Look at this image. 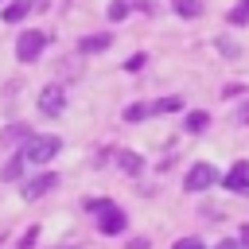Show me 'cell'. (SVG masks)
Returning a JSON list of instances; mask_svg holds the SVG:
<instances>
[{
    "mask_svg": "<svg viewBox=\"0 0 249 249\" xmlns=\"http://www.w3.org/2000/svg\"><path fill=\"white\" fill-rule=\"evenodd\" d=\"M86 210L97 214V233H105V237H117V233H124V226H128L124 210L113 206V198H86Z\"/></svg>",
    "mask_w": 249,
    "mask_h": 249,
    "instance_id": "cell-1",
    "label": "cell"
},
{
    "mask_svg": "<svg viewBox=\"0 0 249 249\" xmlns=\"http://www.w3.org/2000/svg\"><path fill=\"white\" fill-rule=\"evenodd\" d=\"M58 152H62V140L51 136V132H47V136H35V132H31V136L23 140V148H19V156H23L27 163H51Z\"/></svg>",
    "mask_w": 249,
    "mask_h": 249,
    "instance_id": "cell-2",
    "label": "cell"
},
{
    "mask_svg": "<svg viewBox=\"0 0 249 249\" xmlns=\"http://www.w3.org/2000/svg\"><path fill=\"white\" fill-rule=\"evenodd\" d=\"M214 183H218V167H210V163H191V171H187V179H183V191L198 195V191H210Z\"/></svg>",
    "mask_w": 249,
    "mask_h": 249,
    "instance_id": "cell-3",
    "label": "cell"
},
{
    "mask_svg": "<svg viewBox=\"0 0 249 249\" xmlns=\"http://www.w3.org/2000/svg\"><path fill=\"white\" fill-rule=\"evenodd\" d=\"M43 47H47V35L31 27V31H23V35L16 39V58H19V62H35V58L43 54Z\"/></svg>",
    "mask_w": 249,
    "mask_h": 249,
    "instance_id": "cell-4",
    "label": "cell"
},
{
    "mask_svg": "<svg viewBox=\"0 0 249 249\" xmlns=\"http://www.w3.org/2000/svg\"><path fill=\"white\" fill-rule=\"evenodd\" d=\"M62 109H66V89H62L58 82L43 86V89H39V113H43V117H58Z\"/></svg>",
    "mask_w": 249,
    "mask_h": 249,
    "instance_id": "cell-5",
    "label": "cell"
},
{
    "mask_svg": "<svg viewBox=\"0 0 249 249\" xmlns=\"http://www.w3.org/2000/svg\"><path fill=\"white\" fill-rule=\"evenodd\" d=\"M54 183H58V175H54V171H39V175H31V179L19 187V195H23L27 202H35V198H43L47 191H54Z\"/></svg>",
    "mask_w": 249,
    "mask_h": 249,
    "instance_id": "cell-6",
    "label": "cell"
},
{
    "mask_svg": "<svg viewBox=\"0 0 249 249\" xmlns=\"http://www.w3.org/2000/svg\"><path fill=\"white\" fill-rule=\"evenodd\" d=\"M78 47H82V54H101V51H109V47H113V35H109V31L82 35V39H78Z\"/></svg>",
    "mask_w": 249,
    "mask_h": 249,
    "instance_id": "cell-7",
    "label": "cell"
},
{
    "mask_svg": "<svg viewBox=\"0 0 249 249\" xmlns=\"http://www.w3.org/2000/svg\"><path fill=\"white\" fill-rule=\"evenodd\" d=\"M222 183H226L230 191H249V163H233V167L222 175Z\"/></svg>",
    "mask_w": 249,
    "mask_h": 249,
    "instance_id": "cell-8",
    "label": "cell"
},
{
    "mask_svg": "<svg viewBox=\"0 0 249 249\" xmlns=\"http://www.w3.org/2000/svg\"><path fill=\"white\" fill-rule=\"evenodd\" d=\"M27 136H31V124H23V121H16V124L0 128V144H4V148H12V144H23Z\"/></svg>",
    "mask_w": 249,
    "mask_h": 249,
    "instance_id": "cell-9",
    "label": "cell"
},
{
    "mask_svg": "<svg viewBox=\"0 0 249 249\" xmlns=\"http://www.w3.org/2000/svg\"><path fill=\"white\" fill-rule=\"evenodd\" d=\"M117 167H121L124 175H140V171H144V160H140V152L121 148V152H117Z\"/></svg>",
    "mask_w": 249,
    "mask_h": 249,
    "instance_id": "cell-10",
    "label": "cell"
},
{
    "mask_svg": "<svg viewBox=\"0 0 249 249\" xmlns=\"http://www.w3.org/2000/svg\"><path fill=\"white\" fill-rule=\"evenodd\" d=\"M27 12H31V4H27V0H12L8 8H0V19H4V23H19Z\"/></svg>",
    "mask_w": 249,
    "mask_h": 249,
    "instance_id": "cell-11",
    "label": "cell"
},
{
    "mask_svg": "<svg viewBox=\"0 0 249 249\" xmlns=\"http://www.w3.org/2000/svg\"><path fill=\"white\" fill-rule=\"evenodd\" d=\"M132 12H136V0H109V12H105V16H109L113 23H121V19H128Z\"/></svg>",
    "mask_w": 249,
    "mask_h": 249,
    "instance_id": "cell-12",
    "label": "cell"
},
{
    "mask_svg": "<svg viewBox=\"0 0 249 249\" xmlns=\"http://www.w3.org/2000/svg\"><path fill=\"white\" fill-rule=\"evenodd\" d=\"M171 8H175V16H183V19L202 16V0H171Z\"/></svg>",
    "mask_w": 249,
    "mask_h": 249,
    "instance_id": "cell-13",
    "label": "cell"
},
{
    "mask_svg": "<svg viewBox=\"0 0 249 249\" xmlns=\"http://www.w3.org/2000/svg\"><path fill=\"white\" fill-rule=\"evenodd\" d=\"M23 167H27V160H23V156H12V160L4 163V171H0V179H8V183H16V179L23 175Z\"/></svg>",
    "mask_w": 249,
    "mask_h": 249,
    "instance_id": "cell-14",
    "label": "cell"
},
{
    "mask_svg": "<svg viewBox=\"0 0 249 249\" xmlns=\"http://www.w3.org/2000/svg\"><path fill=\"white\" fill-rule=\"evenodd\" d=\"M210 124V113H202V109H195V113H187V132H202Z\"/></svg>",
    "mask_w": 249,
    "mask_h": 249,
    "instance_id": "cell-15",
    "label": "cell"
},
{
    "mask_svg": "<svg viewBox=\"0 0 249 249\" xmlns=\"http://www.w3.org/2000/svg\"><path fill=\"white\" fill-rule=\"evenodd\" d=\"M179 109H183V97H160L152 105V113H179Z\"/></svg>",
    "mask_w": 249,
    "mask_h": 249,
    "instance_id": "cell-16",
    "label": "cell"
},
{
    "mask_svg": "<svg viewBox=\"0 0 249 249\" xmlns=\"http://www.w3.org/2000/svg\"><path fill=\"white\" fill-rule=\"evenodd\" d=\"M226 19H230V23H237V27H241V23H249V0H241L237 8H230V16H226Z\"/></svg>",
    "mask_w": 249,
    "mask_h": 249,
    "instance_id": "cell-17",
    "label": "cell"
},
{
    "mask_svg": "<svg viewBox=\"0 0 249 249\" xmlns=\"http://www.w3.org/2000/svg\"><path fill=\"white\" fill-rule=\"evenodd\" d=\"M144 117H152V105H140V101H136V105L124 109V121H144Z\"/></svg>",
    "mask_w": 249,
    "mask_h": 249,
    "instance_id": "cell-18",
    "label": "cell"
},
{
    "mask_svg": "<svg viewBox=\"0 0 249 249\" xmlns=\"http://www.w3.org/2000/svg\"><path fill=\"white\" fill-rule=\"evenodd\" d=\"M218 51H222V54H226V58H237V54H241V51H237V43H233V39H218Z\"/></svg>",
    "mask_w": 249,
    "mask_h": 249,
    "instance_id": "cell-19",
    "label": "cell"
},
{
    "mask_svg": "<svg viewBox=\"0 0 249 249\" xmlns=\"http://www.w3.org/2000/svg\"><path fill=\"white\" fill-rule=\"evenodd\" d=\"M171 249H206V245H202L198 237H179V241H175Z\"/></svg>",
    "mask_w": 249,
    "mask_h": 249,
    "instance_id": "cell-20",
    "label": "cell"
},
{
    "mask_svg": "<svg viewBox=\"0 0 249 249\" xmlns=\"http://www.w3.org/2000/svg\"><path fill=\"white\" fill-rule=\"evenodd\" d=\"M241 89H245V86H241V82H230V86H226V89H222V97H237V93H241Z\"/></svg>",
    "mask_w": 249,
    "mask_h": 249,
    "instance_id": "cell-21",
    "label": "cell"
},
{
    "mask_svg": "<svg viewBox=\"0 0 249 249\" xmlns=\"http://www.w3.org/2000/svg\"><path fill=\"white\" fill-rule=\"evenodd\" d=\"M35 233H39V230H35V226H31V230H27V237H23V241H19V245H16V249H31V245H35Z\"/></svg>",
    "mask_w": 249,
    "mask_h": 249,
    "instance_id": "cell-22",
    "label": "cell"
},
{
    "mask_svg": "<svg viewBox=\"0 0 249 249\" xmlns=\"http://www.w3.org/2000/svg\"><path fill=\"white\" fill-rule=\"evenodd\" d=\"M237 233H241V237H237V245H241V249H249V222H245Z\"/></svg>",
    "mask_w": 249,
    "mask_h": 249,
    "instance_id": "cell-23",
    "label": "cell"
},
{
    "mask_svg": "<svg viewBox=\"0 0 249 249\" xmlns=\"http://www.w3.org/2000/svg\"><path fill=\"white\" fill-rule=\"evenodd\" d=\"M148 245H152L148 237H132V241H128V249H148Z\"/></svg>",
    "mask_w": 249,
    "mask_h": 249,
    "instance_id": "cell-24",
    "label": "cell"
},
{
    "mask_svg": "<svg viewBox=\"0 0 249 249\" xmlns=\"http://www.w3.org/2000/svg\"><path fill=\"white\" fill-rule=\"evenodd\" d=\"M214 249H241V245H237V241H230V237H222V241H218Z\"/></svg>",
    "mask_w": 249,
    "mask_h": 249,
    "instance_id": "cell-25",
    "label": "cell"
},
{
    "mask_svg": "<svg viewBox=\"0 0 249 249\" xmlns=\"http://www.w3.org/2000/svg\"><path fill=\"white\" fill-rule=\"evenodd\" d=\"M237 121H241V124H249V101L241 105V113H237Z\"/></svg>",
    "mask_w": 249,
    "mask_h": 249,
    "instance_id": "cell-26",
    "label": "cell"
}]
</instances>
